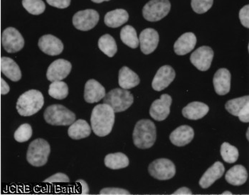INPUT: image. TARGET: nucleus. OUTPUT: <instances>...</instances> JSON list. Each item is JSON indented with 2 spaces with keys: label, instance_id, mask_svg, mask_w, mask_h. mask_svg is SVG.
<instances>
[{
  "label": "nucleus",
  "instance_id": "6",
  "mask_svg": "<svg viewBox=\"0 0 249 195\" xmlns=\"http://www.w3.org/2000/svg\"><path fill=\"white\" fill-rule=\"evenodd\" d=\"M133 101L134 98L130 92L120 88L110 90L104 98V102L111 107L115 113L125 111L133 104Z\"/></svg>",
  "mask_w": 249,
  "mask_h": 195
},
{
  "label": "nucleus",
  "instance_id": "21",
  "mask_svg": "<svg viewBox=\"0 0 249 195\" xmlns=\"http://www.w3.org/2000/svg\"><path fill=\"white\" fill-rule=\"evenodd\" d=\"M196 44V37L192 32L184 33L180 36L174 45V50L178 56H184L190 53Z\"/></svg>",
  "mask_w": 249,
  "mask_h": 195
},
{
  "label": "nucleus",
  "instance_id": "1",
  "mask_svg": "<svg viewBox=\"0 0 249 195\" xmlns=\"http://www.w3.org/2000/svg\"><path fill=\"white\" fill-rule=\"evenodd\" d=\"M91 129L96 136L104 137L113 130L115 112L108 104H98L93 108L90 116Z\"/></svg>",
  "mask_w": 249,
  "mask_h": 195
},
{
  "label": "nucleus",
  "instance_id": "14",
  "mask_svg": "<svg viewBox=\"0 0 249 195\" xmlns=\"http://www.w3.org/2000/svg\"><path fill=\"white\" fill-rule=\"evenodd\" d=\"M175 70L170 65L162 66L154 77L152 87L155 91H162L167 88L175 78Z\"/></svg>",
  "mask_w": 249,
  "mask_h": 195
},
{
  "label": "nucleus",
  "instance_id": "11",
  "mask_svg": "<svg viewBox=\"0 0 249 195\" xmlns=\"http://www.w3.org/2000/svg\"><path fill=\"white\" fill-rule=\"evenodd\" d=\"M213 58V51L209 47H199L192 53L190 61L192 65L200 71H207L210 68Z\"/></svg>",
  "mask_w": 249,
  "mask_h": 195
},
{
  "label": "nucleus",
  "instance_id": "40",
  "mask_svg": "<svg viewBox=\"0 0 249 195\" xmlns=\"http://www.w3.org/2000/svg\"><path fill=\"white\" fill-rule=\"evenodd\" d=\"M71 0H47L49 5L58 9H65L69 7Z\"/></svg>",
  "mask_w": 249,
  "mask_h": 195
},
{
  "label": "nucleus",
  "instance_id": "29",
  "mask_svg": "<svg viewBox=\"0 0 249 195\" xmlns=\"http://www.w3.org/2000/svg\"><path fill=\"white\" fill-rule=\"evenodd\" d=\"M98 48L106 56L113 58L118 51V47L113 36L105 34L98 40Z\"/></svg>",
  "mask_w": 249,
  "mask_h": 195
},
{
  "label": "nucleus",
  "instance_id": "17",
  "mask_svg": "<svg viewBox=\"0 0 249 195\" xmlns=\"http://www.w3.org/2000/svg\"><path fill=\"white\" fill-rule=\"evenodd\" d=\"M106 89L100 82L94 79L88 81L84 88V99L86 102L93 104L104 99Z\"/></svg>",
  "mask_w": 249,
  "mask_h": 195
},
{
  "label": "nucleus",
  "instance_id": "33",
  "mask_svg": "<svg viewBox=\"0 0 249 195\" xmlns=\"http://www.w3.org/2000/svg\"><path fill=\"white\" fill-rule=\"evenodd\" d=\"M249 97H241V98H236V99H231L226 103L225 108L231 114L235 116H238L239 112L244 107L247 102H249Z\"/></svg>",
  "mask_w": 249,
  "mask_h": 195
},
{
  "label": "nucleus",
  "instance_id": "36",
  "mask_svg": "<svg viewBox=\"0 0 249 195\" xmlns=\"http://www.w3.org/2000/svg\"><path fill=\"white\" fill-rule=\"evenodd\" d=\"M213 0H192V10L196 14L206 13L212 8Z\"/></svg>",
  "mask_w": 249,
  "mask_h": 195
},
{
  "label": "nucleus",
  "instance_id": "8",
  "mask_svg": "<svg viewBox=\"0 0 249 195\" xmlns=\"http://www.w3.org/2000/svg\"><path fill=\"white\" fill-rule=\"evenodd\" d=\"M148 172L150 176L159 180H167L176 174V167L170 160L160 158L149 165Z\"/></svg>",
  "mask_w": 249,
  "mask_h": 195
},
{
  "label": "nucleus",
  "instance_id": "47",
  "mask_svg": "<svg viewBox=\"0 0 249 195\" xmlns=\"http://www.w3.org/2000/svg\"><path fill=\"white\" fill-rule=\"evenodd\" d=\"M249 129H248V130H247V139H248V140H249Z\"/></svg>",
  "mask_w": 249,
  "mask_h": 195
},
{
  "label": "nucleus",
  "instance_id": "19",
  "mask_svg": "<svg viewBox=\"0 0 249 195\" xmlns=\"http://www.w3.org/2000/svg\"><path fill=\"white\" fill-rule=\"evenodd\" d=\"M231 73L227 68H220L216 72L213 78L215 92L219 95H225L231 89Z\"/></svg>",
  "mask_w": 249,
  "mask_h": 195
},
{
  "label": "nucleus",
  "instance_id": "30",
  "mask_svg": "<svg viewBox=\"0 0 249 195\" xmlns=\"http://www.w3.org/2000/svg\"><path fill=\"white\" fill-rule=\"evenodd\" d=\"M121 39L124 44L131 49H137L139 46L136 30L132 26L126 25L121 29Z\"/></svg>",
  "mask_w": 249,
  "mask_h": 195
},
{
  "label": "nucleus",
  "instance_id": "31",
  "mask_svg": "<svg viewBox=\"0 0 249 195\" xmlns=\"http://www.w3.org/2000/svg\"><path fill=\"white\" fill-rule=\"evenodd\" d=\"M49 95L54 99H65L69 95V87L66 82L62 81H54L49 85Z\"/></svg>",
  "mask_w": 249,
  "mask_h": 195
},
{
  "label": "nucleus",
  "instance_id": "3",
  "mask_svg": "<svg viewBox=\"0 0 249 195\" xmlns=\"http://www.w3.org/2000/svg\"><path fill=\"white\" fill-rule=\"evenodd\" d=\"M44 104V95L36 90L23 93L17 102V110L22 116H30L37 113Z\"/></svg>",
  "mask_w": 249,
  "mask_h": 195
},
{
  "label": "nucleus",
  "instance_id": "22",
  "mask_svg": "<svg viewBox=\"0 0 249 195\" xmlns=\"http://www.w3.org/2000/svg\"><path fill=\"white\" fill-rule=\"evenodd\" d=\"M210 108L207 104L200 102H193L187 104L182 110V115L190 120L202 119L207 114Z\"/></svg>",
  "mask_w": 249,
  "mask_h": 195
},
{
  "label": "nucleus",
  "instance_id": "9",
  "mask_svg": "<svg viewBox=\"0 0 249 195\" xmlns=\"http://www.w3.org/2000/svg\"><path fill=\"white\" fill-rule=\"evenodd\" d=\"M1 43L4 50L10 53H18L24 47V39L18 29L8 27L4 30Z\"/></svg>",
  "mask_w": 249,
  "mask_h": 195
},
{
  "label": "nucleus",
  "instance_id": "26",
  "mask_svg": "<svg viewBox=\"0 0 249 195\" xmlns=\"http://www.w3.org/2000/svg\"><path fill=\"white\" fill-rule=\"evenodd\" d=\"M128 19L129 15L127 11L123 9H117L106 14L104 17V22L110 28H118L124 25Z\"/></svg>",
  "mask_w": 249,
  "mask_h": 195
},
{
  "label": "nucleus",
  "instance_id": "35",
  "mask_svg": "<svg viewBox=\"0 0 249 195\" xmlns=\"http://www.w3.org/2000/svg\"><path fill=\"white\" fill-rule=\"evenodd\" d=\"M32 133H33V130L31 125L29 124H21L15 132L14 137L18 142H27L32 138Z\"/></svg>",
  "mask_w": 249,
  "mask_h": 195
},
{
  "label": "nucleus",
  "instance_id": "37",
  "mask_svg": "<svg viewBox=\"0 0 249 195\" xmlns=\"http://www.w3.org/2000/svg\"><path fill=\"white\" fill-rule=\"evenodd\" d=\"M47 183H55V182H69L70 179L67 175L62 173H58L53 176L49 177L44 181Z\"/></svg>",
  "mask_w": 249,
  "mask_h": 195
},
{
  "label": "nucleus",
  "instance_id": "5",
  "mask_svg": "<svg viewBox=\"0 0 249 195\" xmlns=\"http://www.w3.org/2000/svg\"><path fill=\"white\" fill-rule=\"evenodd\" d=\"M50 152V145L46 140L35 139L29 144L27 153V161L33 166H44L48 161Z\"/></svg>",
  "mask_w": 249,
  "mask_h": 195
},
{
  "label": "nucleus",
  "instance_id": "32",
  "mask_svg": "<svg viewBox=\"0 0 249 195\" xmlns=\"http://www.w3.org/2000/svg\"><path fill=\"white\" fill-rule=\"evenodd\" d=\"M221 156L223 160L228 163H233L239 158V150L227 142H224L221 146Z\"/></svg>",
  "mask_w": 249,
  "mask_h": 195
},
{
  "label": "nucleus",
  "instance_id": "24",
  "mask_svg": "<svg viewBox=\"0 0 249 195\" xmlns=\"http://www.w3.org/2000/svg\"><path fill=\"white\" fill-rule=\"evenodd\" d=\"M140 82L139 76L129 67L124 66L119 70L118 84L121 88L130 90L138 86Z\"/></svg>",
  "mask_w": 249,
  "mask_h": 195
},
{
  "label": "nucleus",
  "instance_id": "45",
  "mask_svg": "<svg viewBox=\"0 0 249 195\" xmlns=\"http://www.w3.org/2000/svg\"><path fill=\"white\" fill-rule=\"evenodd\" d=\"M93 2L97 3V4H100V3L104 2V1H108L110 0H91Z\"/></svg>",
  "mask_w": 249,
  "mask_h": 195
},
{
  "label": "nucleus",
  "instance_id": "41",
  "mask_svg": "<svg viewBox=\"0 0 249 195\" xmlns=\"http://www.w3.org/2000/svg\"><path fill=\"white\" fill-rule=\"evenodd\" d=\"M239 120L241 122L248 123L249 121V102L244 105V107L241 109L238 115Z\"/></svg>",
  "mask_w": 249,
  "mask_h": 195
},
{
  "label": "nucleus",
  "instance_id": "12",
  "mask_svg": "<svg viewBox=\"0 0 249 195\" xmlns=\"http://www.w3.org/2000/svg\"><path fill=\"white\" fill-rule=\"evenodd\" d=\"M172 102L171 96L167 94H163L160 99L154 101L152 104L150 109V116L158 121L167 119L170 113Z\"/></svg>",
  "mask_w": 249,
  "mask_h": 195
},
{
  "label": "nucleus",
  "instance_id": "2",
  "mask_svg": "<svg viewBox=\"0 0 249 195\" xmlns=\"http://www.w3.org/2000/svg\"><path fill=\"white\" fill-rule=\"evenodd\" d=\"M156 127L151 120L142 119L135 124L133 139V143L137 148H151L156 141Z\"/></svg>",
  "mask_w": 249,
  "mask_h": 195
},
{
  "label": "nucleus",
  "instance_id": "44",
  "mask_svg": "<svg viewBox=\"0 0 249 195\" xmlns=\"http://www.w3.org/2000/svg\"><path fill=\"white\" fill-rule=\"evenodd\" d=\"M173 195H192V193L191 190H190V189L187 188V187H181V188H179V190H177V191H175Z\"/></svg>",
  "mask_w": 249,
  "mask_h": 195
},
{
  "label": "nucleus",
  "instance_id": "25",
  "mask_svg": "<svg viewBox=\"0 0 249 195\" xmlns=\"http://www.w3.org/2000/svg\"><path fill=\"white\" fill-rule=\"evenodd\" d=\"M91 133V127L84 119H78L71 124L68 130V134L71 139L80 140L89 137Z\"/></svg>",
  "mask_w": 249,
  "mask_h": 195
},
{
  "label": "nucleus",
  "instance_id": "34",
  "mask_svg": "<svg viewBox=\"0 0 249 195\" xmlns=\"http://www.w3.org/2000/svg\"><path fill=\"white\" fill-rule=\"evenodd\" d=\"M22 5L29 13L33 15H41L46 9L42 0H22Z\"/></svg>",
  "mask_w": 249,
  "mask_h": 195
},
{
  "label": "nucleus",
  "instance_id": "28",
  "mask_svg": "<svg viewBox=\"0 0 249 195\" xmlns=\"http://www.w3.org/2000/svg\"><path fill=\"white\" fill-rule=\"evenodd\" d=\"M106 166L112 170H119L124 168L129 165V159L126 155L123 153H110L104 159Z\"/></svg>",
  "mask_w": 249,
  "mask_h": 195
},
{
  "label": "nucleus",
  "instance_id": "13",
  "mask_svg": "<svg viewBox=\"0 0 249 195\" xmlns=\"http://www.w3.org/2000/svg\"><path fill=\"white\" fill-rule=\"evenodd\" d=\"M72 65L69 61L58 59L52 63L47 72V78L50 82L61 81L70 74Z\"/></svg>",
  "mask_w": 249,
  "mask_h": 195
},
{
  "label": "nucleus",
  "instance_id": "46",
  "mask_svg": "<svg viewBox=\"0 0 249 195\" xmlns=\"http://www.w3.org/2000/svg\"><path fill=\"white\" fill-rule=\"evenodd\" d=\"M222 195H233V193H231V192L230 191H225V192H224V193H222Z\"/></svg>",
  "mask_w": 249,
  "mask_h": 195
},
{
  "label": "nucleus",
  "instance_id": "18",
  "mask_svg": "<svg viewBox=\"0 0 249 195\" xmlns=\"http://www.w3.org/2000/svg\"><path fill=\"white\" fill-rule=\"evenodd\" d=\"M195 131L190 126L183 125L174 130L170 135L172 144L176 146L182 147L187 145L193 140Z\"/></svg>",
  "mask_w": 249,
  "mask_h": 195
},
{
  "label": "nucleus",
  "instance_id": "38",
  "mask_svg": "<svg viewBox=\"0 0 249 195\" xmlns=\"http://www.w3.org/2000/svg\"><path fill=\"white\" fill-rule=\"evenodd\" d=\"M239 19L241 24L246 28H249V5L244 6L239 11Z\"/></svg>",
  "mask_w": 249,
  "mask_h": 195
},
{
  "label": "nucleus",
  "instance_id": "10",
  "mask_svg": "<svg viewBox=\"0 0 249 195\" xmlns=\"http://www.w3.org/2000/svg\"><path fill=\"white\" fill-rule=\"evenodd\" d=\"M99 19V14L97 11L86 10L76 12L72 21L75 28L83 32H87L96 27Z\"/></svg>",
  "mask_w": 249,
  "mask_h": 195
},
{
  "label": "nucleus",
  "instance_id": "27",
  "mask_svg": "<svg viewBox=\"0 0 249 195\" xmlns=\"http://www.w3.org/2000/svg\"><path fill=\"white\" fill-rule=\"evenodd\" d=\"M225 179L230 185H242L248 179V173L245 167L241 165H236L228 170L226 174Z\"/></svg>",
  "mask_w": 249,
  "mask_h": 195
},
{
  "label": "nucleus",
  "instance_id": "20",
  "mask_svg": "<svg viewBox=\"0 0 249 195\" xmlns=\"http://www.w3.org/2000/svg\"><path fill=\"white\" fill-rule=\"evenodd\" d=\"M225 171V167L219 161L215 162L204 173L199 180V185L204 189L208 188L221 178Z\"/></svg>",
  "mask_w": 249,
  "mask_h": 195
},
{
  "label": "nucleus",
  "instance_id": "4",
  "mask_svg": "<svg viewBox=\"0 0 249 195\" xmlns=\"http://www.w3.org/2000/svg\"><path fill=\"white\" fill-rule=\"evenodd\" d=\"M46 122L53 126H69L76 121V114L61 104H53L45 110Z\"/></svg>",
  "mask_w": 249,
  "mask_h": 195
},
{
  "label": "nucleus",
  "instance_id": "7",
  "mask_svg": "<svg viewBox=\"0 0 249 195\" xmlns=\"http://www.w3.org/2000/svg\"><path fill=\"white\" fill-rule=\"evenodd\" d=\"M171 10L169 0H150L142 8L144 19L150 22L160 21Z\"/></svg>",
  "mask_w": 249,
  "mask_h": 195
},
{
  "label": "nucleus",
  "instance_id": "39",
  "mask_svg": "<svg viewBox=\"0 0 249 195\" xmlns=\"http://www.w3.org/2000/svg\"><path fill=\"white\" fill-rule=\"evenodd\" d=\"M100 195H130V192L122 188H116V187H107L101 190Z\"/></svg>",
  "mask_w": 249,
  "mask_h": 195
},
{
  "label": "nucleus",
  "instance_id": "23",
  "mask_svg": "<svg viewBox=\"0 0 249 195\" xmlns=\"http://www.w3.org/2000/svg\"><path fill=\"white\" fill-rule=\"evenodd\" d=\"M0 68L1 73L13 82H18L21 80V70L19 65L12 58L1 57L0 59Z\"/></svg>",
  "mask_w": 249,
  "mask_h": 195
},
{
  "label": "nucleus",
  "instance_id": "42",
  "mask_svg": "<svg viewBox=\"0 0 249 195\" xmlns=\"http://www.w3.org/2000/svg\"><path fill=\"white\" fill-rule=\"evenodd\" d=\"M10 87L7 82L4 79H0V93L1 95H5L10 92Z\"/></svg>",
  "mask_w": 249,
  "mask_h": 195
},
{
  "label": "nucleus",
  "instance_id": "15",
  "mask_svg": "<svg viewBox=\"0 0 249 195\" xmlns=\"http://www.w3.org/2000/svg\"><path fill=\"white\" fill-rule=\"evenodd\" d=\"M38 48L49 56H58L64 50L62 41L52 34L44 35L38 40Z\"/></svg>",
  "mask_w": 249,
  "mask_h": 195
},
{
  "label": "nucleus",
  "instance_id": "16",
  "mask_svg": "<svg viewBox=\"0 0 249 195\" xmlns=\"http://www.w3.org/2000/svg\"><path fill=\"white\" fill-rule=\"evenodd\" d=\"M159 41V34L156 30L152 28L144 29L139 36L141 51L145 55L150 54L158 47Z\"/></svg>",
  "mask_w": 249,
  "mask_h": 195
},
{
  "label": "nucleus",
  "instance_id": "43",
  "mask_svg": "<svg viewBox=\"0 0 249 195\" xmlns=\"http://www.w3.org/2000/svg\"><path fill=\"white\" fill-rule=\"evenodd\" d=\"M76 182L81 185V194H89V187L87 182H86V181H84V179H78V180L76 181Z\"/></svg>",
  "mask_w": 249,
  "mask_h": 195
}]
</instances>
